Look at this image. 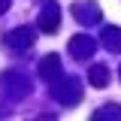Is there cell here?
<instances>
[{
	"label": "cell",
	"mask_w": 121,
	"mask_h": 121,
	"mask_svg": "<svg viewBox=\"0 0 121 121\" xmlns=\"http://www.w3.org/2000/svg\"><path fill=\"white\" fill-rule=\"evenodd\" d=\"M39 76H43L48 85H55V82L60 79V58H58V55L43 58V64H39Z\"/></svg>",
	"instance_id": "8992f818"
},
{
	"label": "cell",
	"mask_w": 121,
	"mask_h": 121,
	"mask_svg": "<svg viewBox=\"0 0 121 121\" xmlns=\"http://www.w3.org/2000/svg\"><path fill=\"white\" fill-rule=\"evenodd\" d=\"M0 82H3V91H6L9 97H24V94L30 91L27 76H21V73H6Z\"/></svg>",
	"instance_id": "7a4b0ae2"
},
{
	"label": "cell",
	"mask_w": 121,
	"mask_h": 121,
	"mask_svg": "<svg viewBox=\"0 0 121 121\" xmlns=\"http://www.w3.org/2000/svg\"><path fill=\"white\" fill-rule=\"evenodd\" d=\"M94 48H97V39H94V36H73V39H70V52H73V58H82V60H85Z\"/></svg>",
	"instance_id": "52a82bcc"
},
{
	"label": "cell",
	"mask_w": 121,
	"mask_h": 121,
	"mask_svg": "<svg viewBox=\"0 0 121 121\" xmlns=\"http://www.w3.org/2000/svg\"><path fill=\"white\" fill-rule=\"evenodd\" d=\"M76 18L82 21V24H94V21H100V9H97V3H91V0H79L73 6Z\"/></svg>",
	"instance_id": "5b68a950"
},
{
	"label": "cell",
	"mask_w": 121,
	"mask_h": 121,
	"mask_svg": "<svg viewBox=\"0 0 121 121\" xmlns=\"http://www.w3.org/2000/svg\"><path fill=\"white\" fill-rule=\"evenodd\" d=\"M88 79H91V85H94V88H106V82H109V70H106L103 64H97V67H91Z\"/></svg>",
	"instance_id": "30bf717a"
},
{
	"label": "cell",
	"mask_w": 121,
	"mask_h": 121,
	"mask_svg": "<svg viewBox=\"0 0 121 121\" xmlns=\"http://www.w3.org/2000/svg\"><path fill=\"white\" fill-rule=\"evenodd\" d=\"M33 27H15L9 36H6V45L12 48V52H24V48H30L33 45Z\"/></svg>",
	"instance_id": "3957f363"
},
{
	"label": "cell",
	"mask_w": 121,
	"mask_h": 121,
	"mask_svg": "<svg viewBox=\"0 0 121 121\" xmlns=\"http://www.w3.org/2000/svg\"><path fill=\"white\" fill-rule=\"evenodd\" d=\"M103 45L109 52H121V27H106L103 30Z\"/></svg>",
	"instance_id": "ba28073f"
},
{
	"label": "cell",
	"mask_w": 121,
	"mask_h": 121,
	"mask_svg": "<svg viewBox=\"0 0 121 121\" xmlns=\"http://www.w3.org/2000/svg\"><path fill=\"white\" fill-rule=\"evenodd\" d=\"M6 9H9V0H0V15L6 12Z\"/></svg>",
	"instance_id": "8fae6325"
},
{
	"label": "cell",
	"mask_w": 121,
	"mask_h": 121,
	"mask_svg": "<svg viewBox=\"0 0 121 121\" xmlns=\"http://www.w3.org/2000/svg\"><path fill=\"white\" fill-rule=\"evenodd\" d=\"M91 121H121V106H115V103L103 106V109H97V115Z\"/></svg>",
	"instance_id": "9c48e42d"
},
{
	"label": "cell",
	"mask_w": 121,
	"mask_h": 121,
	"mask_svg": "<svg viewBox=\"0 0 121 121\" xmlns=\"http://www.w3.org/2000/svg\"><path fill=\"white\" fill-rule=\"evenodd\" d=\"M52 94H55V100L64 106H70V103H79L82 100V88H79V82L76 79H64V82H55L52 85Z\"/></svg>",
	"instance_id": "6da1fadb"
},
{
	"label": "cell",
	"mask_w": 121,
	"mask_h": 121,
	"mask_svg": "<svg viewBox=\"0 0 121 121\" xmlns=\"http://www.w3.org/2000/svg\"><path fill=\"white\" fill-rule=\"evenodd\" d=\"M36 121H58V118H52V115H39Z\"/></svg>",
	"instance_id": "7c38bea8"
},
{
	"label": "cell",
	"mask_w": 121,
	"mask_h": 121,
	"mask_svg": "<svg viewBox=\"0 0 121 121\" xmlns=\"http://www.w3.org/2000/svg\"><path fill=\"white\" fill-rule=\"evenodd\" d=\"M58 24H60L58 3H45L43 12H39V30H43V33H52V30H58Z\"/></svg>",
	"instance_id": "277c9868"
}]
</instances>
